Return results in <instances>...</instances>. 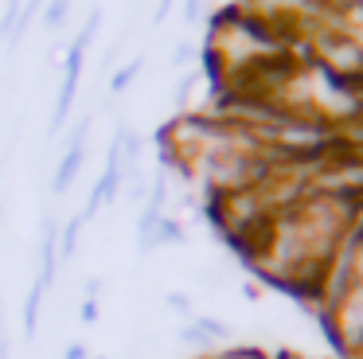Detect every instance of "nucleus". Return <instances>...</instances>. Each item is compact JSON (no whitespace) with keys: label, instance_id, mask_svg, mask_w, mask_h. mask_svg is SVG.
Segmentation results:
<instances>
[{"label":"nucleus","instance_id":"nucleus-1","mask_svg":"<svg viewBox=\"0 0 363 359\" xmlns=\"http://www.w3.org/2000/svg\"><path fill=\"white\" fill-rule=\"evenodd\" d=\"M332 328L347 351H363V277L332 289Z\"/></svg>","mask_w":363,"mask_h":359},{"label":"nucleus","instance_id":"nucleus-2","mask_svg":"<svg viewBox=\"0 0 363 359\" xmlns=\"http://www.w3.org/2000/svg\"><path fill=\"white\" fill-rule=\"evenodd\" d=\"M86 133H90V117H82L79 133L71 137V145H67L63 160H59V168H55V180H51V192L55 195H63L67 187L74 184V176H79V168H82V140H86Z\"/></svg>","mask_w":363,"mask_h":359},{"label":"nucleus","instance_id":"nucleus-3","mask_svg":"<svg viewBox=\"0 0 363 359\" xmlns=\"http://www.w3.org/2000/svg\"><path fill=\"white\" fill-rule=\"evenodd\" d=\"M79 74H82V51L71 47L67 51V74H63V86H59V101H55V117H51V133L63 129L67 114H71V101L79 94Z\"/></svg>","mask_w":363,"mask_h":359},{"label":"nucleus","instance_id":"nucleus-4","mask_svg":"<svg viewBox=\"0 0 363 359\" xmlns=\"http://www.w3.org/2000/svg\"><path fill=\"white\" fill-rule=\"evenodd\" d=\"M59 234H55V223L43 219V231H40V273L35 281H43V289L55 285V273H59Z\"/></svg>","mask_w":363,"mask_h":359},{"label":"nucleus","instance_id":"nucleus-5","mask_svg":"<svg viewBox=\"0 0 363 359\" xmlns=\"http://www.w3.org/2000/svg\"><path fill=\"white\" fill-rule=\"evenodd\" d=\"M43 281H32V289H28V301H24V336L32 340L35 328H40V309H43Z\"/></svg>","mask_w":363,"mask_h":359},{"label":"nucleus","instance_id":"nucleus-6","mask_svg":"<svg viewBox=\"0 0 363 359\" xmlns=\"http://www.w3.org/2000/svg\"><path fill=\"white\" fill-rule=\"evenodd\" d=\"M79 234H82V215H74V219H67V226H63V234H59V262H67V258H74V246H79Z\"/></svg>","mask_w":363,"mask_h":359},{"label":"nucleus","instance_id":"nucleus-7","mask_svg":"<svg viewBox=\"0 0 363 359\" xmlns=\"http://www.w3.org/2000/svg\"><path fill=\"white\" fill-rule=\"evenodd\" d=\"M344 262H347V270H352V277H363V234H359V238L347 242Z\"/></svg>","mask_w":363,"mask_h":359},{"label":"nucleus","instance_id":"nucleus-8","mask_svg":"<svg viewBox=\"0 0 363 359\" xmlns=\"http://www.w3.org/2000/svg\"><path fill=\"white\" fill-rule=\"evenodd\" d=\"M67 8H71V0H51V4H48V12H43V23H48V28H63Z\"/></svg>","mask_w":363,"mask_h":359},{"label":"nucleus","instance_id":"nucleus-9","mask_svg":"<svg viewBox=\"0 0 363 359\" xmlns=\"http://www.w3.org/2000/svg\"><path fill=\"white\" fill-rule=\"evenodd\" d=\"M137 70H141V59H133L125 70H118V74H113V94H121V90H125V82L137 74Z\"/></svg>","mask_w":363,"mask_h":359},{"label":"nucleus","instance_id":"nucleus-10","mask_svg":"<svg viewBox=\"0 0 363 359\" xmlns=\"http://www.w3.org/2000/svg\"><path fill=\"white\" fill-rule=\"evenodd\" d=\"M352 47L359 51V59H363V4L355 8V28H352Z\"/></svg>","mask_w":363,"mask_h":359},{"label":"nucleus","instance_id":"nucleus-11","mask_svg":"<svg viewBox=\"0 0 363 359\" xmlns=\"http://www.w3.org/2000/svg\"><path fill=\"white\" fill-rule=\"evenodd\" d=\"M82 320H86V324H94V320H98V301H94V297H86V304H82Z\"/></svg>","mask_w":363,"mask_h":359},{"label":"nucleus","instance_id":"nucleus-12","mask_svg":"<svg viewBox=\"0 0 363 359\" xmlns=\"http://www.w3.org/2000/svg\"><path fill=\"white\" fill-rule=\"evenodd\" d=\"M63 359H86V348H82V343H71V348L63 351Z\"/></svg>","mask_w":363,"mask_h":359},{"label":"nucleus","instance_id":"nucleus-13","mask_svg":"<svg viewBox=\"0 0 363 359\" xmlns=\"http://www.w3.org/2000/svg\"><path fill=\"white\" fill-rule=\"evenodd\" d=\"M0 359H9V336H4V316H0Z\"/></svg>","mask_w":363,"mask_h":359},{"label":"nucleus","instance_id":"nucleus-14","mask_svg":"<svg viewBox=\"0 0 363 359\" xmlns=\"http://www.w3.org/2000/svg\"><path fill=\"white\" fill-rule=\"evenodd\" d=\"M168 4H172V0H160V8H157V20L164 16V8H168Z\"/></svg>","mask_w":363,"mask_h":359},{"label":"nucleus","instance_id":"nucleus-15","mask_svg":"<svg viewBox=\"0 0 363 359\" xmlns=\"http://www.w3.org/2000/svg\"><path fill=\"white\" fill-rule=\"evenodd\" d=\"M0 219H4V211H0Z\"/></svg>","mask_w":363,"mask_h":359}]
</instances>
